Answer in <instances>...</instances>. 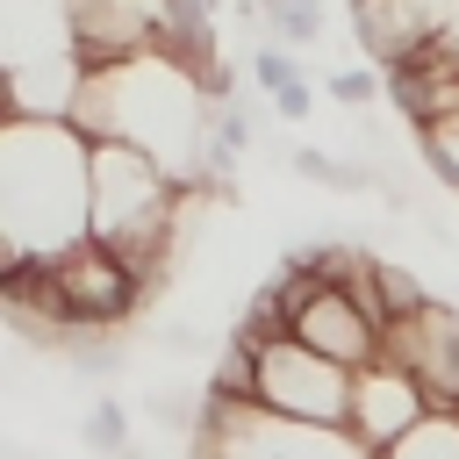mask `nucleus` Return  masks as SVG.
I'll use <instances>...</instances> for the list:
<instances>
[{"mask_svg":"<svg viewBox=\"0 0 459 459\" xmlns=\"http://www.w3.org/2000/svg\"><path fill=\"white\" fill-rule=\"evenodd\" d=\"M294 337L316 344V351H330V359H344V366H373L380 344H387V323H380L344 280H323V287L301 294V308H294Z\"/></svg>","mask_w":459,"mask_h":459,"instance_id":"nucleus-9","label":"nucleus"},{"mask_svg":"<svg viewBox=\"0 0 459 459\" xmlns=\"http://www.w3.org/2000/svg\"><path fill=\"white\" fill-rule=\"evenodd\" d=\"M323 93H330L337 108H373V100L387 93V72H380L373 57H366V65H337V72L323 79Z\"/></svg>","mask_w":459,"mask_h":459,"instance_id":"nucleus-18","label":"nucleus"},{"mask_svg":"<svg viewBox=\"0 0 459 459\" xmlns=\"http://www.w3.org/2000/svg\"><path fill=\"white\" fill-rule=\"evenodd\" d=\"M351 394H359V366L301 344V337H273L258 344V409L294 416V423H337L351 430Z\"/></svg>","mask_w":459,"mask_h":459,"instance_id":"nucleus-5","label":"nucleus"},{"mask_svg":"<svg viewBox=\"0 0 459 459\" xmlns=\"http://www.w3.org/2000/svg\"><path fill=\"white\" fill-rule=\"evenodd\" d=\"M380 351L402 359V366L423 380L430 409H459V301H437V294H430L423 308L394 316Z\"/></svg>","mask_w":459,"mask_h":459,"instance_id":"nucleus-7","label":"nucleus"},{"mask_svg":"<svg viewBox=\"0 0 459 459\" xmlns=\"http://www.w3.org/2000/svg\"><path fill=\"white\" fill-rule=\"evenodd\" d=\"M79 437H86V452H100V459H122V452H129V409H122L115 394H100V402L86 409Z\"/></svg>","mask_w":459,"mask_h":459,"instance_id":"nucleus-17","label":"nucleus"},{"mask_svg":"<svg viewBox=\"0 0 459 459\" xmlns=\"http://www.w3.org/2000/svg\"><path fill=\"white\" fill-rule=\"evenodd\" d=\"M93 143L72 115H7L0 136V215L7 251H65L93 237Z\"/></svg>","mask_w":459,"mask_h":459,"instance_id":"nucleus-2","label":"nucleus"},{"mask_svg":"<svg viewBox=\"0 0 459 459\" xmlns=\"http://www.w3.org/2000/svg\"><path fill=\"white\" fill-rule=\"evenodd\" d=\"M258 22H265V29L280 36V43H294V50L323 43V29H330L323 0H258Z\"/></svg>","mask_w":459,"mask_h":459,"instance_id":"nucleus-15","label":"nucleus"},{"mask_svg":"<svg viewBox=\"0 0 459 459\" xmlns=\"http://www.w3.org/2000/svg\"><path fill=\"white\" fill-rule=\"evenodd\" d=\"M380 459H459V409H430V416L409 423Z\"/></svg>","mask_w":459,"mask_h":459,"instance_id":"nucleus-14","label":"nucleus"},{"mask_svg":"<svg viewBox=\"0 0 459 459\" xmlns=\"http://www.w3.org/2000/svg\"><path fill=\"white\" fill-rule=\"evenodd\" d=\"M201 459H380L359 430L294 423L258 402H201Z\"/></svg>","mask_w":459,"mask_h":459,"instance_id":"nucleus-4","label":"nucleus"},{"mask_svg":"<svg viewBox=\"0 0 459 459\" xmlns=\"http://www.w3.org/2000/svg\"><path fill=\"white\" fill-rule=\"evenodd\" d=\"M373 287H380V308H387V323L430 301V287H423V280H416L409 265H394V258H373Z\"/></svg>","mask_w":459,"mask_h":459,"instance_id":"nucleus-19","label":"nucleus"},{"mask_svg":"<svg viewBox=\"0 0 459 459\" xmlns=\"http://www.w3.org/2000/svg\"><path fill=\"white\" fill-rule=\"evenodd\" d=\"M445 22H452V0H351V36L380 72L430 50Z\"/></svg>","mask_w":459,"mask_h":459,"instance_id":"nucleus-10","label":"nucleus"},{"mask_svg":"<svg viewBox=\"0 0 459 459\" xmlns=\"http://www.w3.org/2000/svg\"><path fill=\"white\" fill-rule=\"evenodd\" d=\"M57 351H65V366L86 373V380H115V373H122V344H108V330H72Z\"/></svg>","mask_w":459,"mask_h":459,"instance_id":"nucleus-16","label":"nucleus"},{"mask_svg":"<svg viewBox=\"0 0 459 459\" xmlns=\"http://www.w3.org/2000/svg\"><path fill=\"white\" fill-rule=\"evenodd\" d=\"M65 22H72L79 65L93 72V65L158 50V36H165V22H172V0H65Z\"/></svg>","mask_w":459,"mask_h":459,"instance_id":"nucleus-8","label":"nucleus"},{"mask_svg":"<svg viewBox=\"0 0 459 459\" xmlns=\"http://www.w3.org/2000/svg\"><path fill=\"white\" fill-rule=\"evenodd\" d=\"M287 172H301V179L323 186V194H373V186H380L373 165L337 158V151H323V143H294V151H287Z\"/></svg>","mask_w":459,"mask_h":459,"instance_id":"nucleus-12","label":"nucleus"},{"mask_svg":"<svg viewBox=\"0 0 459 459\" xmlns=\"http://www.w3.org/2000/svg\"><path fill=\"white\" fill-rule=\"evenodd\" d=\"M416 143H423V165L437 172V186H445V194H459V115H445V122L416 129Z\"/></svg>","mask_w":459,"mask_h":459,"instance_id":"nucleus-20","label":"nucleus"},{"mask_svg":"<svg viewBox=\"0 0 459 459\" xmlns=\"http://www.w3.org/2000/svg\"><path fill=\"white\" fill-rule=\"evenodd\" d=\"M151 287L158 280L129 251L100 244V237H79V244L57 251V301H65V323L72 330H122L151 301Z\"/></svg>","mask_w":459,"mask_h":459,"instance_id":"nucleus-6","label":"nucleus"},{"mask_svg":"<svg viewBox=\"0 0 459 459\" xmlns=\"http://www.w3.org/2000/svg\"><path fill=\"white\" fill-rule=\"evenodd\" d=\"M194 337H201L194 323H165V351H194Z\"/></svg>","mask_w":459,"mask_h":459,"instance_id":"nucleus-23","label":"nucleus"},{"mask_svg":"<svg viewBox=\"0 0 459 459\" xmlns=\"http://www.w3.org/2000/svg\"><path fill=\"white\" fill-rule=\"evenodd\" d=\"M430 416V394H423V380L402 366V359H373V366H359V394H351V430L373 445V452H387L409 423H423Z\"/></svg>","mask_w":459,"mask_h":459,"instance_id":"nucleus-11","label":"nucleus"},{"mask_svg":"<svg viewBox=\"0 0 459 459\" xmlns=\"http://www.w3.org/2000/svg\"><path fill=\"white\" fill-rule=\"evenodd\" d=\"M86 143H93V165H86V179H93V237L129 251L151 280H165L172 237L186 222V201L208 194V186L179 179L158 151H143L129 136H86Z\"/></svg>","mask_w":459,"mask_h":459,"instance_id":"nucleus-3","label":"nucleus"},{"mask_svg":"<svg viewBox=\"0 0 459 459\" xmlns=\"http://www.w3.org/2000/svg\"><path fill=\"white\" fill-rule=\"evenodd\" d=\"M287 50H294V43H280V36L251 50V79L265 86V100H273V93H280L287 79H301V57H287Z\"/></svg>","mask_w":459,"mask_h":459,"instance_id":"nucleus-21","label":"nucleus"},{"mask_svg":"<svg viewBox=\"0 0 459 459\" xmlns=\"http://www.w3.org/2000/svg\"><path fill=\"white\" fill-rule=\"evenodd\" d=\"M201 402H258V344L244 337V330H230L222 337V351H215V373H208V394Z\"/></svg>","mask_w":459,"mask_h":459,"instance_id":"nucleus-13","label":"nucleus"},{"mask_svg":"<svg viewBox=\"0 0 459 459\" xmlns=\"http://www.w3.org/2000/svg\"><path fill=\"white\" fill-rule=\"evenodd\" d=\"M273 115H280V122H308V115H316V79H308V72L287 79V86L273 93Z\"/></svg>","mask_w":459,"mask_h":459,"instance_id":"nucleus-22","label":"nucleus"},{"mask_svg":"<svg viewBox=\"0 0 459 459\" xmlns=\"http://www.w3.org/2000/svg\"><path fill=\"white\" fill-rule=\"evenodd\" d=\"M208 115H215V86L208 72L179 65L172 50H136L115 65H93L79 79L72 122L86 136H129L143 151H158L179 179L201 186V143H208Z\"/></svg>","mask_w":459,"mask_h":459,"instance_id":"nucleus-1","label":"nucleus"}]
</instances>
